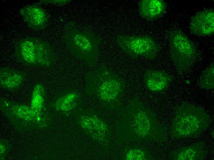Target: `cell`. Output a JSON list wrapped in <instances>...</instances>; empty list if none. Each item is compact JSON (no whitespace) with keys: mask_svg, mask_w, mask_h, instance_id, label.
Segmentation results:
<instances>
[{"mask_svg":"<svg viewBox=\"0 0 214 160\" xmlns=\"http://www.w3.org/2000/svg\"><path fill=\"white\" fill-rule=\"evenodd\" d=\"M116 40L122 51L133 59H153L160 50L154 40L149 36L119 35Z\"/></svg>","mask_w":214,"mask_h":160,"instance_id":"cell-8","label":"cell"},{"mask_svg":"<svg viewBox=\"0 0 214 160\" xmlns=\"http://www.w3.org/2000/svg\"><path fill=\"white\" fill-rule=\"evenodd\" d=\"M191 32L198 36L210 35L214 32V11L212 9L197 12L193 16L190 23Z\"/></svg>","mask_w":214,"mask_h":160,"instance_id":"cell-11","label":"cell"},{"mask_svg":"<svg viewBox=\"0 0 214 160\" xmlns=\"http://www.w3.org/2000/svg\"><path fill=\"white\" fill-rule=\"evenodd\" d=\"M80 102V95L76 90L65 91L57 96L48 105L49 110L52 109L61 114L68 115L74 111Z\"/></svg>","mask_w":214,"mask_h":160,"instance_id":"cell-9","label":"cell"},{"mask_svg":"<svg viewBox=\"0 0 214 160\" xmlns=\"http://www.w3.org/2000/svg\"><path fill=\"white\" fill-rule=\"evenodd\" d=\"M44 3H50L57 5L59 6H62L68 3L71 0H42L40 1Z\"/></svg>","mask_w":214,"mask_h":160,"instance_id":"cell-20","label":"cell"},{"mask_svg":"<svg viewBox=\"0 0 214 160\" xmlns=\"http://www.w3.org/2000/svg\"><path fill=\"white\" fill-rule=\"evenodd\" d=\"M12 146L8 139H0V160H4L11 150Z\"/></svg>","mask_w":214,"mask_h":160,"instance_id":"cell-19","label":"cell"},{"mask_svg":"<svg viewBox=\"0 0 214 160\" xmlns=\"http://www.w3.org/2000/svg\"><path fill=\"white\" fill-rule=\"evenodd\" d=\"M172 76L162 70H148L144 74V82L146 88L154 93L162 92L169 87Z\"/></svg>","mask_w":214,"mask_h":160,"instance_id":"cell-12","label":"cell"},{"mask_svg":"<svg viewBox=\"0 0 214 160\" xmlns=\"http://www.w3.org/2000/svg\"><path fill=\"white\" fill-rule=\"evenodd\" d=\"M19 13L28 26L34 30H42L47 26L50 15L41 7L36 5L27 6Z\"/></svg>","mask_w":214,"mask_h":160,"instance_id":"cell-10","label":"cell"},{"mask_svg":"<svg viewBox=\"0 0 214 160\" xmlns=\"http://www.w3.org/2000/svg\"><path fill=\"white\" fill-rule=\"evenodd\" d=\"M206 151L203 144L197 143L181 147L173 151L170 155L172 160H203L205 157Z\"/></svg>","mask_w":214,"mask_h":160,"instance_id":"cell-15","label":"cell"},{"mask_svg":"<svg viewBox=\"0 0 214 160\" xmlns=\"http://www.w3.org/2000/svg\"><path fill=\"white\" fill-rule=\"evenodd\" d=\"M87 92L110 108L119 104L125 88L124 80L104 64L86 74Z\"/></svg>","mask_w":214,"mask_h":160,"instance_id":"cell-2","label":"cell"},{"mask_svg":"<svg viewBox=\"0 0 214 160\" xmlns=\"http://www.w3.org/2000/svg\"><path fill=\"white\" fill-rule=\"evenodd\" d=\"M139 15L149 21L156 20L166 13L167 4L163 0H141L138 3Z\"/></svg>","mask_w":214,"mask_h":160,"instance_id":"cell-13","label":"cell"},{"mask_svg":"<svg viewBox=\"0 0 214 160\" xmlns=\"http://www.w3.org/2000/svg\"><path fill=\"white\" fill-rule=\"evenodd\" d=\"M201 87L207 90L214 88V66L212 64L204 71L200 75L199 81Z\"/></svg>","mask_w":214,"mask_h":160,"instance_id":"cell-17","label":"cell"},{"mask_svg":"<svg viewBox=\"0 0 214 160\" xmlns=\"http://www.w3.org/2000/svg\"><path fill=\"white\" fill-rule=\"evenodd\" d=\"M30 106L38 113L50 116L47 102L46 87L41 82H37L33 87Z\"/></svg>","mask_w":214,"mask_h":160,"instance_id":"cell-16","label":"cell"},{"mask_svg":"<svg viewBox=\"0 0 214 160\" xmlns=\"http://www.w3.org/2000/svg\"><path fill=\"white\" fill-rule=\"evenodd\" d=\"M14 56L19 62L31 66L49 67L56 60L54 51L48 42L30 37L18 42Z\"/></svg>","mask_w":214,"mask_h":160,"instance_id":"cell-6","label":"cell"},{"mask_svg":"<svg viewBox=\"0 0 214 160\" xmlns=\"http://www.w3.org/2000/svg\"><path fill=\"white\" fill-rule=\"evenodd\" d=\"M210 123L209 116L203 109L184 102L174 110L170 134L172 138L177 139L196 137Z\"/></svg>","mask_w":214,"mask_h":160,"instance_id":"cell-3","label":"cell"},{"mask_svg":"<svg viewBox=\"0 0 214 160\" xmlns=\"http://www.w3.org/2000/svg\"><path fill=\"white\" fill-rule=\"evenodd\" d=\"M171 58L178 72L181 74L193 64L196 56L193 42L182 31L178 30L170 33Z\"/></svg>","mask_w":214,"mask_h":160,"instance_id":"cell-7","label":"cell"},{"mask_svg":"<svg viewBox=\"0 0 214 160\" xmlns=\"http://www.w3.org/2000/svg\"><path fill=\"white\" fill-rule=\"evenodd\" d=\"M0 109L19 131L45 129L49 126L51 122L50 116L38 113L26 104L2 97L0 98Z\"/></svg>","mask_w":214,"mask_h":160,"instance_id":"cell-5","label":"cell"},{"mask_svg":"<svg viewBox=\"0 0 214 160\" xmlns=\"http://www.w3.org/2000/svg\"><path fill=\"white\" fill-rule=\"evenodd\" d=\"M124 112L131 137L145 141L163 142L168 139L166 128L159 122L155 114L138 99L129 102Z\"/></svg>","mask_w":214,"mask_h":160,"instance_id":"cell-1","label":"cell"},{"mask_svg":"<svg viewBox=\"0 0 214 160\" xmlns=\"http://www.w3.org/2000/svg\"><path fill=\"white\" fill-rule=\"evenodd\" d=\"M125 159L127 160H145L152 159V158L145 149L134 148L127 152Z\"/></svg>","mask_w":214,"mask_h":160,"instance_id":"cell-18","label":"cell"},{"mask_svg":"<svg viewBox=\"0 0 214 160\" xmlns=\"http://www.w3.org/2000/svg\"><path fill=\"white\" fill-rule=\"evenodd\" d=\"M27 74L25 73L7 67L0 69V86L10 91H14L22 86Z\"/></svg>","mask_w":214,"mask_h":160,"instance_id":"cell-14","label":"cell"},{"mask_svg":"<svg viewBox=\"0 0 214 160\" xmlns=\"http://www.w3.org/2000/svg\"><path fill=\"white\" fill-rule=\"evenodd\" d=\"M62 39L69 51L89 67L96 64L101 43L100 37L93 33L81 30L72 21L65 26Z\"/></svg>","mask_w":214,"mask_h":160,"instance_id":"cell-4","label":"cell"}]
</instances>
